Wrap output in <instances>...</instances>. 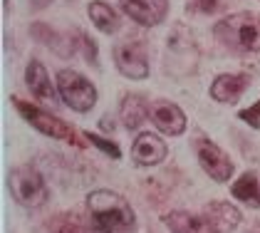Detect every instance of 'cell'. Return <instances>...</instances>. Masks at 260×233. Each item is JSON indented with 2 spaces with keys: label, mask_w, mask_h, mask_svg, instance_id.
<instances>
[{
  "label": "cell",
  "mask_w": 260,
  "mask_h": 233,
  "mask_svg": "<svg viewBox=\"0 0 260 233\" xmlns=\"http://www.w3.org/2000/svg\"><path fill=\"white\" fill-rule=\"evenodd\" d=\"M84 209L100 233H134L137 211L121 194L112 189H94L84 198Z\"/></svg>",
  "instance_id": "6da1fadb"
},
{
  "label": "cell",
  "mask_w": 260,
  "mask_h": 233,
  "mask_svg": "<svg viewBox=\"0 0 260 233\" xmlns=\"http://www.w3.org/2000/svg\"><path fill=\"white\" fill-rule=\"evenodd\" d=\"M213 38L233 55H258L260 52V13L243 10L225 15L213 25Z\"/></svg>",
  "instance_id": "7a4b0ae2"
},
{
  "label": "cell",
  "mask_w": 260,
  "mask_h": 233,
  "mask_svg": "<svg viewBox=\"0 0 260 233\" xmlns=\"http://www.w3.org/2000/svg\"><path fill=\"white\" fill-rule=\"evenodd\" d=\"M8 191L13 196V201L18 206H22V209H27V211L42 209L47 196H50L45 176L32 164H20V166L10 169V174H8Z\"/></svg>",
  "instance_id": "3957f363"
},
{
  "label": "cell",
  "mask_w": 260,
  "mask_h": 233,
  "mask_svg": "<svg viewBox=\"0 0 260 233\" xmlns=\"http://www.w3.org/2000/svg\"><path fill=\"white\" fill-rule=\"evenodd\" d=\"M55 84H57V95L72 112L87 114V112H92L97 107L100 92H97L94 82L89 77H84L77 70H70V67L60 70L57 77H55Z\"/></svg>",
  "instance_id": "277c9868"
},
{
  "label": "cell",
  "mask_w": 260,
  "mask_h": 233,
  "mask_svg": "<svg viewBox=\"0 0 260 233\" xmlns=\"http://www.w3.org/2000/svg\"><path fill=\"white\" fill-rule=\"evenodd\" d=\"M10 104L18 109V114H20L35 132L50 136V139H60V141H70V144H82L80 139H77V132H75L64 119L55 116L52 112H45L42 107L32 104V102H25V99H20V97H13Z\"/></svg>",
  "instance_id": "5b68a950"
},
{
  "label": "cell",
  "mask_w": 260,
  "mask_h": 233,
  "mask_svg": "<svg viewBox=\"0 0 260 233\" xmlns=\"http://www.w3.org/2000/svg\"><path fill=\"white\" fill-rule=\"evenodd\" d=\"M199 62V45L188 27L176 25L166 40V70L171 75H191Z\"/></svg>",
  "instance_id": "8992f818"
},
{
  "label": "cell",
  "mask_w": 260,
  "mask_h": 233,
  "mask_svg": "<svg viewBox=\"0 0 260 233\" xmlns=\"http://www.w3.org/2000/svg\"><path fill=\"white\" fill-rule=\"evenodd\" d=\"M193 149H196L199 166L211 176L216 184L231 181V176L236 174V164H233V159L225 154L213 139H208L206 134H199L196 141H193Z\"/></svg>",
  "instance_id": "52a82bcc"
},
{
  "label": "cell",
  "mask_w": 260,
  "mask_h": 233,
  "mask_svg": "<svg viewBox=\"0 0 260 233\" xmlns=\"http://www.w3.org/2000/svg\"><path fill=\"white\" fill-rule=\"evenodd\" d=\"M149 119L156 127V132H161L164 136H181L186 132V127H188L186 112L171 99H154Z\"/></svg>",
  "instance_id": "ba28073f"
},
{
  "label": "cell",
  "mask_w": 260,
  "mask_h": 233,
  "mask_svg": "<svg viewBox=\"0 0 260 233\" xmlns=\"http://www.w3.org/2000/svg\"><path fill=\"white\" fill-rule=\"evenodd\" d=\"M129 154L134 159L137 166H159L164 164V159L169 156V144L164 141V136L159 132H139L132 141Z\"/></svg>",
  "instance_id": "9c48e42d"
},
{
  "label": "cell",
  "mask_w": 260,
  "mask_h": 233,
  "mask_svg": "<svg viewBox=\"0 0 260 233\" xmlns=\"http://www.w3.org/2000/svg\"><path fill=\"white\" fill-rule=\"evenodd\" d=\"M121 13L141 27H156L169 18V0H119Z\"/></svg>",
  "instance_id": "30bf717a"
},
{
  "label": "cell",
  "mask_w": 260,
  "mask_h": 233,
  "mask_svg": "<svg viewBox=\"0 0 260 233\" xmlns=\"http://www.w3.org/2000/svg\"><path fill=\"white\" fill-rule=\"evenodd\" d=\"M114 65L126 79L149 77V57L141 42H121L114 47Z\"/></svg>",
  "instance_id": "8fae6325"
},
{
  "label": "cell",
  "mask_w": 260,
  "mask_h": 233,
  "mask_svg": "<svg viewBox=\"0 0 260 233\" xmlns=\"http://www.w3.org/2000/svg\"><path fill=\"white\" fill-rule=\"evenodd\" d=\"M248 87H250V77L245 72H223L213 77L208 95L218 104H238Z\"/></svg>",
  "instance_id": "7c38bea8"
},
{
  "label": "cell",
  "mask_w": 260,
  "mask_h": 233,
  "mask_svg": "<svg viewBox=\"0 0 260 233\" xmlns=\"http://www.w3.org/2000/svg\"><path fill=\"white\" fill-rule=\"evenodd\" d=\"M30 35L35 38V42H40L47 50H52L57 57H75V55H77L75 38L62 35L60 30H55V27L47 25V22H32V25H30Z\"/></svg>",
  "instance_id": "4fadbf2b"
},
{
  "label": "cell",
  "mask_w": 260,
  "mask_h": 233,
  "mask_svg": "<svg viewBox=\"0 0 260 233\" xmlns=\"http://www.w3.org/2000/svg\"><path fill=\"white\" fill-rule=\"evenodd\" d=\"M203 216L218 233H233L243 221V214H240L238 206H233L231 201H218V198L208 201L203 206Z\"/></svg>",
  "instance_id": "5bb4252c"
},
{
  "label": "cell",
  "mask_w": 260,
  "mask_h": 233,
  "mask_svg": "<svg viewBox=\"0 0 260 233\" xmlns=\"http://www.w3.org/2000/svg\"><path fill=\"white\" fill-rule=\"evenodd\" d=\"M149 112H151V104L139 92H129L119 102V122L126 132H139L141 124L149 119Z\"/></svg>",
  "instance_id": "9a60e30c"
},
{
  "label": "cell",
  "mask_w": 260,
  "mask_h": 233,
  "mask_svg": "<svg viewBox=\"0 0 260 233\" xmlns=\"http://www.w3.org/2000/svg\"><path fill=\"white\" fill-rule=\"evenodd\" d=\"M25 84H27L32 97L45 99V102H55V87L57 84H52V77H50L45 62H40L38 57H32L25 67Z\"/></svg>",
  "instance_id": "2e32d148"
},
{
  "label": "cell",
  "mask_w": 260,
  "mask_h": 233,
  "mask_svg": "<svg viewBox=\"0 0 260 233\" xmlns=\"http://www.w3.org/2000/svg\"><path fill=\"white\" fill-rule=\"evenodd\" d=\"M164 226L169 228V233H218L208 221L206 216L191 214V211H169L161 216Z\"/></svg>",
  "instance_id": "e0dca14e"
},
{
  "label": "cell",
  "mask_w": 260,
  "mask_h": 233,
  "mask_svg": "<svg viewBox=\"0 0 260 233\" xmlns=\"http://www.w3.org/2000/svg\"><path fill=\"white\" fill-rule=\"evenodd\" d=\"M87 15H89L92 25L100 30L102 35H117L121 30L119 13L104 0H89L87 3Z\"/></svg>",
  "instance_id": "ac0fdd59"
},
{
  "label": "cell",
  "mask_w": 260,
  "mask_h": 233,
  "mask_svg": "<svg viewBox=\"0 0 260 233\" xmlns=\"http://www.w3.org/2000/svg\"><path fill=\"white\" fill-rule=\"evenodd\" d=\"M45 228L50 233H100L89 216L84 218V216L75 214V211L50 216L47 223H45Z\"/></svg>",
  "instance_id": "d6986e66"
},
{
  "label": "cell",
  "mask_w": 260,
  "mask_h": 233,
  "mask_svg": "<svg viewBox=\"0 0 260 233\" xmlns=\"http://www.w3.org/2000/svg\"><path fill=\"white\" fill-rule=\"evenodd\" d=\"M231 196L243 206L260 209V176L255 171H245L231 184Z\"/></svg>",
  "instance_id": "ffe728a7"
},
{
  "label": "cell",
  "mask_w": 260,
  "mask_h": 233,
  "mask_svg": "<svg viewBox=\"0 0 260 233\" xmlns=\"http://www.w3.org/2000/svg\"><path fill=\"white\" fill-rule=\"evenodd\" d=\"M84 141H89L92 147H97L102 154H107L109 159H121V147L117 141H112V139H102L100 134H94V132H84Z\"/></svg>",
  "instance_id": "44dd1931"
},
{
  "label": "cell",
  "mask_w": 260,
  "mask_h": 233,
  "mask_svg": "<svg viewBox=\"0 0 260 233\" xmlns=\"http://www.w3.org/2000/svg\"><path fill=\"white\" fill-rule=\"evenodd\" d=\"M75 45H77V52H82L92 67H97V45H94V40L82 30H75Z\"/></svg>",
  "instance_id": "7402d4cb"
},
{
  "label": "cell",
  "mask_w": 260,
  "mask_h": 233,
  "mask_svg": "<svg viewBox=\"0 0 260 233\" xmlns=\"http://www.w3.org/2000/svg\"><path fill=\"white\" fill-rule=\"evenodd\" d=\"M238 119L243 122V124H248L250 129H255V132H258V129H260V99H258V102H253L250 107L240 109Z\"/></svg>",
  "instance_id": "603a6c76"
},
{
  "label": "cell",
  "mask_w": 260,
  "mask_h": 233,
  "mask_svg": "<svg viewBox=\"0 0 260 233\" xmlns=\"http://www.w3.org/2000/svg\"><path fill=\"white\" fill-rule=\"evenodd\" d=\"M218 3L220 0H191V8L203 13V15H213L218 10Z\"/></svg>",
  "instance_id": "cb8c5ba5"
},
{
  "label": "cell",
  "mask_w": 260,
  "mask_h": 233,
  "mask_svg": "<svg viewBox=\"0 0 260 233\" xmlns=\"http://www.w3.org/2000/svg\"><path fill=\"white\" fill-rule=\"evenodd\" d=\"M258 233H260V231H258Z\"/></svg>",
  "instance_id": "d4e9b609"
}]
</instances>
